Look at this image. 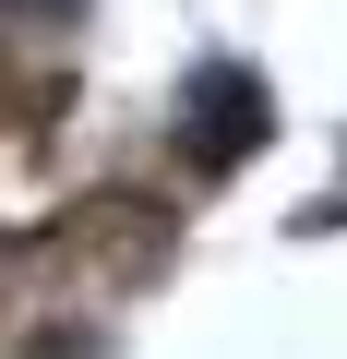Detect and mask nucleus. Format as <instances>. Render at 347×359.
<instances>
[{"mask_svg":"<svg viewBox=\"0 0 347 359\" xmlns=\"http://www.w3.org/2000/svg\"><path fill=\"white\" fill-rule=\"evenodd\" d=\"M180 120H192V156H204V168H240V156L264 144V120H275V108H264V84H252L240 60H204V72H192V96H180Z\"/></svg>","mask_w":347,"mask_h":359,"instance_id":"nucleus-1","label":"nucleus"},{"mask_svg":"<svg viewBox=\"0 0 347 359\" xmlns=\"http://www.w3.org/2000/svg\"><path fill=\"white\" fill-rule=\"evenodd\" d=\"M0 13H25V25H72L84 0H0Z\"/></svg>","mask_w":347,"mask_h":359,"instance_id":"nucleus-2","label":"nucleus"}]
</instances>
